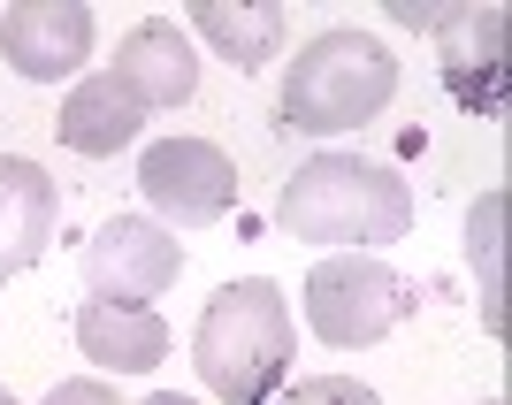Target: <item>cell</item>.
I'll return each mask as SVG.
<instances>
[{
    "label": "cell",
    "instance_id": "4",
    "mask_svg": "<svg viewBox=\"0 0 512 405\" xmlns=\"http://www.w3.org/2000/svg\"><path fill=\"white\" fill-rule=\"evenodd\" d=\"M413 314V283L383 253H329L306 276V329L329 352H367Z\"/></svg>",
    "mask_w": 512,
    "mask_h": 405
},
{
    "label": "cell",
    "instance_id": "6",
    "mask_svg": "<svg viewBox=\"0 0 512 405\" xmlns=\"http://www.w3.org/2000/svg\"><path fill=\"white\" fill-rule=\"evenodd\" d=\"M398 23L436 31V62L444 85L467 107H505V8H428V0H390Z\"/></svg>",
    "mask_w": 512,
    "mask_h": 405
},
{
    "label": "cell",
    "instance_id": "11",
    "mask_svg": "<svg viewBox=\"0 0 512 405\" xmlns=\"http://www.w3.org/2000/svg\"><path fill=\"white\" fill-rule=\"evenodd\" d=\"M77 352L107 375H146V367L169 360V321L153 314V306H77Z\"/></svg>",
    "mask_w": 512,
    "mask_h": 405
},
{
    "label": "cell",
    "instance_id": "8",
    "mask_svg": "<svg viewBox=\"0 0 512 405\" xmlns=\"http://www.w3.org/2000/svg\"><path fill=\"white\" fill-rule=\"evenodd\" d=\"M0 54L31 85L77 77L92 62V8L85 0H16V8H0Z\"/></svg>",
    "mask_w": 512,
    "mask_h": 405
},
{
    "label": "cell",
    "instance_id": "18",
    "mask_svg": "<svg viewBox=\"0 0 512 405\" xmlns=\"http://www.w3.org/2000/svg\"><path fill=\"white\" fill-rule=\"evenodd\" d=\"M0 405H16V398H8V383H0Z\"/></svg>",
    "mask_w": 512,
    "mask_h": 405
},
{
    "label": "cell",
    "instance_id": "15",
    "mask_svg": "<svg viewBox=\"0 0 512 405\" xmlns=\"http://www.w3.org/2000/svg\"><path fill=\"white\" fill-rule=\"evenodd\" d=\"M260 405H383L360 375H306V383H276Z\"/></svg>",
    "mask_w": 512,
    "mask_h": 405
},
{
    "label": "cell",
    "instance_id": "7",
    "mask_svg": "<svg viewBox=\"0 0 512 405\" xmlns=\"http://www.w3.org/2000/svg\"><path fill=\"white\" fill-rule=\"evenodd\" d=\"M176 276H184V245H176V230H161L153 214H115L85 245V291L107 299V306H146V299H161Z\"/></svg>",
    "mask_w": 512,
    "mask_h": 405
},
{
    "label": "cell",
    "instance_id": "16",
    "mask_svg": "<svg viewBox=\"0 0 512 405\" xmlns=\"http://www.w3.org/2000/svg\"><path fill=\"white\" fill-rule=\"evenodd\" d=\"M46 405H123V398H115V383H107V375H69V383L46 390Z\"/></svg>",
    "mask_w": 512,
    "mask_h": 405
},
{
    "label": "cell",
    "instance_id": "12",
    "mask_svg": "<svg viewBox=\"0 0 512 405\" xmlns=\"http://www.w3.org/2000/svg\"><path fill=\"white\" fill-rule=\"evenodd\" d=\"M138 123H146V107L130 100L123 85H115V77H77V85H69V100H62V146L69 153H85V161H107V153H123L130 138H138Z\"/></svg>",
    "mask_w": 512,
    "mask_h": 405
},
{
    "label": "cell",
    "instance_id": "5",
    "mask_svg": "<svg viewBox=\"0 0 512 405\" xmlns=\"http://www.w3.org/2000/svg\"><path fill=\"white\" fill-rule=\"evenodd\" d=\"M138 192L161 230H207L237 207V169L214 138H161L138 153Z\"/></svg>",
    "mask_w": 512,
    "mask_h": 405
},
{
    "label": "cell",
    "instance_id": "17",
    "mask_svg": "<svg viewBox=\"0 0 512 405\" xmlns=\"http://www.w3.org/2000/svg\"><path fill=\"white\" fill-rule=\"evenodd\" d=\"M146 405H199V398H184V390H153Z\"/></svg>",
    "mask_w": 512,
    "mask_h": 405
},
{
    "label": "cell",
    "instance_id": "1",
    "mask_svg": "<svg viewBox=\"0 0 512 405\" xmlns=\"http://www.w3.org/2000/svg\"><path fill=\"white\" fill-rule=\"evenodd\" d=\"M276 222L299 245L375 253V245H398L413 230V184L398 169H383V161H360V153H314L283 184Z\"/></svg>",
    "mask_w": 512,
    "mask_h": 405
},
{
    "label": "cell",
    "instance_id": "10",
    "mask_svg": "<svg viewBox=\"0 0 512 405\" xmlns=\"http://www.w3.org/2000/svg\"><path fill=\"white\" fill-rule=\"evenodd\" d=\"M54 222H62L54 176L23 153H0V276H23L54 245Z\"/></svg>",
    "mask_w": 512,
    "mask_h": 405
},
{
    "label": "cell",
    "instance_id": "2",
    "mask_svg": "<svg viewBox=\"0 0 512 405\" xmlns=\"http://www.w3.org/2000/svg\"><path fill=\"white\" fill-rule=\"evenodd\" d=\"M291 360H299V321L283 306V283L245 276L207 299L199 337H192V367L222 405H260L276 383H291Z\"/></svg>",
    "mask_w": 512,
    "mask_h": 405
},
{
    "label": "cell",
    "instance_id": "9",
    "mask_svg": "<svg viewBox=\"0 0 512 405\" xmlns=\"http://www.w3.org/2000/svg\"><path fill=\"white\" fill-rule=\"evenodd\" d=\"M107 77H115L138 107H184L199 92V54H192V39H184L169 16H146V23L123 31Z\"/></svg>",
    "mask_w": 512,
    "mask_h": 405
},
{
    "label": "cell",
    "instance_id": "3",
    "mask_svg": "<svg viewBox=\"0 0 512 405\" xmlns=\"http://www.w3.org/2000/svg\"><path fill=\"white\" fill-rule=\"evenodd\" d=\"M390 100H398V54L375 31H321L283 69V123L314 138L375 123Z\"/></svg>",
    "mask_w": 512,
    "mask_h": 405
},
{
    "label": "cell",
    "instance_id": "13",
    "mask_svg": "<svg viewBox=\"0 0 512 405\" xmlns=\"http://www.w3.org/2000/svg\"><path fill=\"white\" fill-rule=\"evenodd\" d=\"M192 31L237 69V77H245V69H268V62H276L283 8H276V0H199V8H192Z\"/></svg>",
    "mask_w": 512,
    "mask_h": 405
},
{
    "label": "cell",
    "instance_id": "14",
    "mask_svg": "<svg viewBox=\"0 0 512 405\" xmlns=\"http://www.w3.org/2000/svg\"><path fill=\"white\" fill-rule=\"evenodd\" d=\"M505 214H512L505 192H482V199H474V214H467V260H474V276H482V329H490V337H505V276H497Z\"/></svg>",
    "mask_w": 512,
    "mask_h": 405
}]
</instances>
